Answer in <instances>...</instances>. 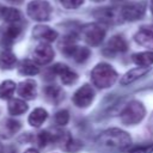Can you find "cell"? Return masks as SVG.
<instances>
[{
	"mask_svg": "<svg viewBox=\"0 0 153 153\" xmlns=\"http://www.w3.org/2000/svg\"><path fill=\"white\" fill-rule=\"evenodd\" d=\"M98 142L105 147L124 149L127 147H130L131 139L127 131L118 128H111L103 131L98 136Z\"/></svg>",
	"mask_w": 153,
	"mask_h": 153,
	"instance_id": "cell-1",
	"label": "cell"
},
{
	"mask_svg": "<svg viewBox=\"0 0 153 153\" xmlns=\"http://www.w3.org/2000/svg\"><path fill=\"white\" fill-rule=\"evenodd\" d=\"M91 78L93 84L99 88H108L115 84L117 80V73L112 66L102 62L98 63L91 72Z\"/></svg>",
	"mask_w": 153,
	"mask_h": 153,
	"instance_id": "cell-2",
	"label": "cell"
},
{
	"mask_svg": "<svg viewBox=\"0 0 153 153\" xmlns=\"http://www.w3.org/2000/svg\"><path fill=\"white\" fill-rule=\"evenodd\" d=\"M145 115H146V109L143 104L137 100H131L124 106L120 116H121L122 123L130 126V124H136L141 122Z\"/></svg>",
	"mask_w": 153,
	"mask_h": 153,
	"instance_id": "cell-3",
	"label": "cell"
},
{
	"mask_svg": "<svg viewBox=\"0 0 153 153\" xmlns=\"http://www.w3.org/2000/svg\"><path fill=\"white\" fill-rule=\"evenodd\" d=\"M27 14L36 22H45L51 16V6L45 0H33L27 5Z\"/></svg>",
	"mask_w": 153,
	"mask_h": 153,
	"instance_id": "cell-4",
	"label": "cell"
},
{
	"mask_svg": "<svg viewBox=\"0 0 153 153\" xmlns=\"http://www.w3.org/2000/svg\"><path fill=\"white\" fill-rule=\"evenodd\" d=\"M81 35H82L84 41L87 44L92 47H97L104 39L105 30L99 24H86L81 29Z\"/></svg>",
	"mask_w": 153,
	"mask_h": 153,
	"instance_id": "cell-5",
	"label": "cell"
},
{
	"mask_svg": "<svg viewBox=\"0 0 153 153\" xmlns=\"http://www.w3.org/2000/svg\"><path fill=\"white\" fill-rule=\"evenodd\" d=\"M93 97H94L93 88L90 85L85 84L81 87H79L73 94V103L78 108H86L92 103Z\"/></svg>",
	"mask_w": 153,
	"mask_h": 153,
	"instance_id": "cell-6",
	"label": "cell"
},
{
	"mask_svg": "<svg viewBox=\"0 0 153 153\" xmlns=\"http://www.w3.org/2000/svg\"><path fill=\"white\" fill-rule=\"evenodd\" d=\"M145 11H146V6L143 2H130L122 7L121 16L126 20L134 22L142 18L145 14Z\"/></svg>",
	"mask_w": 153,
	"mask_h": 153,
	"instance_id": "cell-7",
	"label": "cell"
},
{
	"mask_svg": "<svg viewBox=\"0 0 153 153\" xmlns=\"http://www.w3.org/2000/svg\"><path fill=\"white\" fill-rule=\"evenodd\" d=\"M53 57L54 50L48 43L38 44L32 53V59L37 65H47L53 60Z\"/></svg>",
	"mask_w": 153,
	"mask_h": 153,
	"instance_id": "cell-8",
	"label": "cell"
},
{
	"mask_svg": "<svg viewBox=\"0 0 153 153\" xmlns=\"http://www.w3.org/2000/svg\"><path fill=\"white\" fill-rule=\"evenodd\" d=\"M22 26L18 23H7L0 27V39L5 43H12L20 33Z\"/></svg>",
	"mask_w": 153,
	"mask_h": 153,
	"instance_id": "cell-9",
	"label": "cell"
},
{
	"mask_svg": "<svg viewBox=\"0 0 153 153\" xmlns=\"http://www.w3.org/2000/svg\"><path fill=\"white\" fill-rule=\"evenodd\" d=\"M51 72L55 73V74H57L61 78V80H62V82L65 85H72L78 79L76 73L73 72L68 66H66L63 63H56V65H54L53 68H51Z\"/></svg>",
	"mask_w": 153,
	"mask_h": 153,
	"instance_id": "cell-10",
	"label": "cell"
},
{
	"mask_svg": "<svg viewBox=\"0 0 153 153\" xmlns=\"http://www.w3.org/2000/svg\"><path fill=\"white\" fill-rule=\"evenodd\" d=\"M32 36L42 43H50L57 38V32L47 25H37L32 30Z\"/></svg>",
	"mask_w": 153,
	"mask_h": 153,
	"instance_id": "cell-11",
	"label": "cell"
},
{
	"mask_svg": "<svg viewBox=\"0 0 153 153\" xmlns=\"http://www.w3.org/2000/svg\"><path fill=\"white\" fill-rule=\"evenodd\" d=\"M63 51L66 55L73 57L76 62H84L88 59L90 56V50L88 48H85V47H78L75 45L74 43L73 44H67V45H63Z\"/></svg>",
	"mask_w": 153,
	"mask_h": 153,
	"instance_id": "cell-12",
	"label": "cell"
},
{
	"mask_svg": "<svg viewBox=\"0 0 153 153\" xmlns=\"http://www.w3.org/2000/svg\"><path fill=\"white\" fill-rule=\"evenodd\" d=\"M137 44L147 49H153V26L141 27L134 36Z\"/></svg>",
	"mask_w": 153,
	"mask_h": 153,
	"instance_id": "cell-13",
	"label": "cell"
},
{
	"mask_svg": "<svg viewBox=\"0 0 153 153\" xmlns=\"http://www.w3.org/2000/svg\"><path fill=\"white\" fill-rule=\"evenodd\" d=\"M17 92L18 94L23 98V99H26V100H30V99H33L37 94V86H36V82L31 79H27V80H24L22 81L18 86H17Z\"/></svg>",
	"mask_w": 153,
	"mask_h": 153,
	"instance_id": "cell-14",
	"label": "cell"
},
{
	"mask_svg": "<svg viewBox=\"0 0 153 153\" xmlns=\"http://www.w3.org/2000/svg\"><path fill=\"white\" fill-rule=\"evenodd\" d=\"M20 129V123L13 118H6L0 124V137L10 139Z\"/></svg>",
	"mask_w": 153,
	"mask_h": 153,
	"instance_id": "cell-15",
	"label": "cell"
},
{
	"mask_svg": "<svg viewBox=\"0 0 153 153\" xmlns=\"http://www.w3.org/2000/svg\"><path fill=\"white\" fill-rule=\"evenodd\" d=\"M148 71H149V67H141V66L135 67V68L128 71V72L121 78V81H120V82H121L122 85H128V84H130V82L137 80L139 78L143 76Z\"/></svg>",
	"mask_w": 153,
	"mask_h": 153,
	"instance_id": "cell-16",
	"label": "cell"
},
{
	"mask_svg": "<svg viewBox=\"0 0 153 153\" xmlns=\"http://www.w3.org/2000/svg\"><path fill=\"white\" fill-rule=\"evenodd\" d=\"M106 48H108L110 51L124 53V51L128 49V44H127V41H126L122 36L116 35V36H112V37L109 39Z\"/></svg>",
	"mask_w": 153,
	"mask_h": 153,
	"instance_id": "cell-17",
	"label": "cell"
},
{
	"mask_svg": "<svg viewBox=\"0 0 153 153\" xmlns=\"http://www.w3.org/2000/svg\"><path fill=\"white\" fill-rule=\"evenodd\" d=\"M47 117H48V112H47L43 108H37V109H35V110L29 115L27 121H29L30 126L37 128V127H41V126L45 122Z\"/></svg>",
	"mask_w": 153,
	"mask_h": 153,
	"instance_id": "cell-18",
	"label": "cell"
},
{
	"mask_svg": "<svg viewBox=\"0 0 153 153\" xmlns=\"http://www.w3.org/2000/svg\"><path fill=\"white\" fill-rule=\"evenodd\" d=\"M27 110V104L24 102V99H18V98H11L8 102V112L11 115L18 116Z\"/></svg>",
	"mask_w": 153,
	"mask_h": 153,
	"instance_id": "cell-19",
	"label": "cell"
},
{
	"mask_svg": "<svg viewBox=\"0 0 153 153\" xmlns=\"http://www.w3.org/2000/svg\"><path fill=\"white\" fill-rule=\"evenodd\" d=\"M18 68L19 73L24 75H36L39 73V67L33 60H23Z\"/></svg>",
	"mask_w": 153,
	"mask_h": 153,
	"instance_id": "cell-20",
	"label": "cell"
},
{
	"mask_svg": "<svg viewBox=\"0 0 153 153\" xmlns=\"http://www.w3.org/2000/svg\"><path fill=\"white\" fill-rule=\"evenodd\" d=\"M134 63L141 67H149L153 65V51H142V53H136L133 56Z\"/></svg>",
	"mask_w": 153,
	"mask_h": 153,
	"instance_id": "cell-21",
	"label": "cell"
},
{
	"mask_svg": "<svg viewBox=\"0 0 153 153\" xmlns=\"http://www.w3.org/2000/svg\"><path fill=\"white\" fill-rule=\"evenodd\" d=\"M17 85L12 80H5L0 84V99H11Z\"/></svg>",
	"mask_w": 153,
	"mask_h": 153,
	"instance_id": "cell-22",
	"label": "cell"
},
{
	"mask_svg": "<svg viewBox=\"0 0 153 153\" xmlns=\"http://www.w3.org/2000/svg\"><path fill=\"white\" fill-rule=\"evenodd\" d=\"M16 55L10 50H2L0 53V67L2 69H10L16 65Z\"/></svg>",
	"mask_w": 153,
	"mask_h": 153,
	"instance_id": "cell-23",
	"label": "cell"
},
{
	"mask_svg": "<svg viewBox=\"0 0 153 153\" xmlns=\"http://www.w3.org/2000/svg\"><path fill=\"white\" fill-rule=\"evenodd\" d=\"M2 18L7 23H18L20 20V12L13 7H5L1 10Z\"/></svg>",
	"mask_w": 153,
	"mask_h": 153,
	"instance_id": "cell-24",
	"label": "cell"
},
{
	"mask_svg": "<svg viewBox=\"0 0 153 153\" xmlns=\"http://www.w3.org/2000/svg\"><path fill=\"white\" fill-rule=\"evenodd\" d=\"M96 13V17L102 20V22H105V23H114L115 22V12L114 10L111 8H102V10H98L94 12Z\"/></svg>",
	"mask_w": 153,
	"mask_h": 153,
	"instance_id": "cell-25",
	"label": "cell"
},
{
	"mask_svg": "<svg viewBox=\"0 0 153 153\" xmlns=\"http://www.w3.org/2000/svg\"><path fill=\"white\" fill-rule=\"evenodd\" d=\"M45 94L48 99L53 102H57L62 97V90L56 85H49L48 87H45Z\"/></svg>",
	"mask_w": 153,
	"mask_h": 153,
	"instance_id": "cell-26",
	"label": "cell"
},
{
	"mask_svg": "<svg viewBox=\"0 0 153 153\" xmlns=\"http://www.w3.org/2000/svg\"><path fill=\"white\" fill-rule=\"evenodd\" d=\"M128 153H153V143L135 145L128 148Z\"/></svg>",
	"mask_w": 153,
	"mask_h": 153,
	"instance_id": "cell-27",
	"label": "cell"
},
{
	"mask_svg": "<svg viewBox=\"0 0 153 153\" xmlns=\"http://www.w3.org/2000/svg\"><path fill=\"white\" fill-rule=\"evenodd\" d=\"M69 121V114L67 110H60L59 112H56L55 115V122L59 126H65L67 124Z\"/></svg>",
	"mask_w": 153,
	"mask_h": 153,
	"instance_id": "cell-28",
	"label": "cell"
},
{
	"mask_svg": "<svg viewBox=\"0 0 153 153\" xmlns=\"http://www.w3.org/2000/svg\"><path fill=\"white\" fill-rule=\"evenodd\" d=\"M84 2V0H61V4L65 8L68 10H73V8H78L79 6H81Z\"/></svg>",
	"mask_w": 153,
	"mask_h": 153,
	"instance_id": "cell-29",
	"label": "cell"
},
{
	"mask_svg": "<svg viewBox=\"0 0 153 153\" xmlns=\"http://www.w3.org/2000/svg\"><path fill=\"white\" fill-rule=\"evenodd\" d=\"M37 140H38V143H39V146H45L48 142H50L51 140H53V135L51 134H49L48 131H42V133H39L38 134V137H37Z\"/></svg>",
	"mask_w": 153,
	"mask_h": 153,
	"instance_id": "cell-30",
	"label": "cell"
},
{
	"mask_svg": "<svg viewBox=\"0 0 153 153\" xmlns=\"http://www.w3.org/2000/svg\"><path fill=\"white\" fill-rule=\"evenodd\" d=\"M8 2H12V4H22L24 0H7Z\"/></svg>",
	"mask_w": 153,
	"mask_h": 153,
	"instance_id": "cell-31",
	"label": "cell"
},
{
	"mask_svg": "<svg viewBox=\"0 0 153 153\" xmlns=\"http://www.w3.org/2000/svg\"><path fill=\"white\" fill-rule=\"evenodd\" d=\"M24 153H38V151H36V149H33V148H30V149H26Z\"/></svg>",
	"mask_w": 153,
	"mask_h": 153,
	"instance_id": "cell-32",
	"label": "cell"
},
{
	"mask_svg": "<svg viewBox=\"0 0 153 153\" xmlns=\"http://www.w3.org/2000/svg\"><path fill=\"white\" fill-rule=\"evenodd\" d=\"M151 11L153 13V0H151Z\"/></svg>",
	"mask_w": 153,
	"mask_h": 153,
	"instance_id": "cell-33",
	"label": "cell"
},
{
	"mask_svg": "<svg viewBox=\"0 0 153 153\" xmlns=\"http://www.w3.org/2000/svg\"><path fill=\"white\" fill-rule=\"evenodd\" d=\"M0 153H2V146L0 145Z\"/></svg>",
	"mask_w": 153,
	"mask_h": 153,
	"instance_id": "cell-34",
	"label": "cell"
},
{
	"mask_svg": "<svg viewBox=\"0 0 153 153\" xmlns=\"http://www.w3.org/2000/svg\"><path fill=\"white\" fill-rule=\"evenodd\" d=\"M93 1H96V2H100V1H103V0H93Z\"/></svg>",
	"mask_w": 153,
	"mask_h": 153,
	"instance_id": "cell-35",
	"label": "cell"
}]
</instances>
